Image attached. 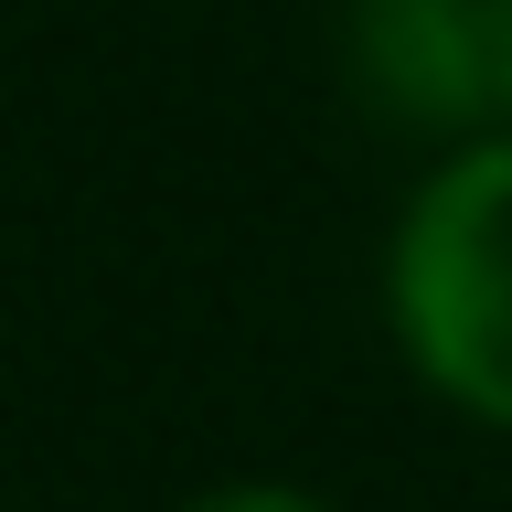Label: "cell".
<instances>
[{"mask_svg":"<svg viewBox=\"0 0 512 512\" xmlns=\"http://www.w3.org/2000/svg\"><path fill=\"white\" fill-rule=\"evenodd\" d=\"M384 342L427 406L512 438V128L459 139L416 171L384 224Z\"/></svg>","mask_w":512,"mask_h":512,"instance_id":"1","label":"cell"},{"mask_svg":"<svg viewBox=\"0 0 512 512\" xmlns=\"http://www.w3.org/2000/svg\"><path fill=\"white\" fill-rule=\"evenodd\" d=\"M342 75L406 139H491V0H342Z\"/></svg>","mask_w":512,"mask_h":512,"instance_id":"2","label":"cell"},{"mask_svg":"<svg viewBox=\"0 0 512 512\" xmlns=\"http://www.w3.org/2000/svg\"><path fill=\"white\" fill-rule=\"evenodd\" d=\"M182 512H331V502L299 491V480H214V491H192Z\"/></svg>","mask_w":512,"mask_h":512,"instance_id":"3","label":"cell"},{"mask_svg":"<svg viewBox=\"0 0 512 512\" xmlns=\"http://www.w3.org/2000/svg\"><path fill=\"white\" fill-rule=\"evenodd\" d=\"M491 128H512V0H491Z\"/></svg>","mask_w":512,"mask_h":512,"instance_id":"4","label":"cell"}]
</instances>
